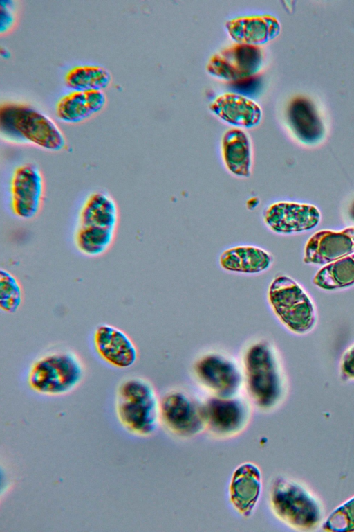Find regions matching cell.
<instances>
[{
  "label": "cell",
  "instance_id": "6da1fadb",
  "mask_svg": "<svg viewBox=\"0 0 354 532\" xmlns=\"http://www.w3.org/2000/svg\"><path fill=\"white\" fill-rule=\"evenodd\" d=\"M244 387L254 407L269 412L281 403L284 380L273 346L263 339L250 344L243 355Z\"/></svg>",
  "mask_w": 354,
  "mask_h": 532
},
{
  "label": "cell",
  "instance_id": "7a4b0ae2",
  "mask_svg": "<svg viewBox=\"0 0 354 532\" xmlns=\"http://www.w3.org/2000/svg\"><path fill=\"white\" fill-rule=\"evenodd\" d=\"M0 132L6 141L59 152L66 145L62 131L54 121L35 107L6 103L0 107Z\"/></svg>",
  "mask_w": 354,
  "mask_h": 532
},
{
  "label": "cell",
  "instance_id": "3957f363",
  "mask_svg": "<svg viewBox=\"0 0 354 532\" xmlns=\"http://www.w3.org/2000/svg\"><path fill=\"white\" fill-rule=\"evenodd\" d=\"M115 413L120 426L129 434L147 438L160 423V399L150 382L138 376L129 377L118 384Z\"/></svg>",
  "mask_w": 354,
  "mask_h": 532
},
{
  "label": "cell",
  "instance_id": "277c9868",
  "mask_svg": "<svg viewBox=\"0 0 354 532\" xmlns=\"http://www.w3.org/2000/svg\"><path fill=\"white\" fill-rule=\"evenodd\" d=\"M84 375L85 367L79 355L72 351L62 350L36 358L28 369L26 381L35 393L57 397L77 389Z\"/></svg>",
  "mask_w": 354,
  "mask_h": 532
},
{
  "label": "cell",
  "instance_id": "5b68a950",
  "mask_svg": "<svg viewBox=\"0 0 354 532\" xmlns=\"http://www.w3.org/2000/svg\"><path fill=\"white\" fill-rule=\"evenodd\" d=\"M272 514L287 526L297 531H311L322 520L321 505L303 485L289 477H276L268 490Z\"/></svg>",
  "mask_w": 354,
  "mask_h": 532
},
{
  "label": "cell",
  "instance_id": "8992f818",
  "mask_svg": "<svg viewBox=\"0 0 354 532\" xmlns=\"http://www.w3.org/2000/svg\"><path fill=\"white\" fill-rule=\"evenodd\" d=\"M267 299L276 317L290 331L303 334L313 328L315 322L313 304L290 277L276 276L268 286Z\"/></svg>",
  "mask_w": 354,
  "mask_h": 532
},
{
  "label": "cell",
  "instance_id": "52a82bcc",
  "mask_svg": "<svg viewBox=\"0 0 354 532\" xmlns=\"http://www.w3.org/2000/svg\"><path fill=\"white\" fill-rule=\"evenodd\" d=\"M194 377L212 396L233 397L244 387L243 369L232 357L218 352L200 356L192 367Z\"/></svg>",
  "mask_w": 354,
  "mask_h": 532
},
{
  "label": "cell",
  "instance_id": "ba28073f",
  "mask_svg": "<svg viewBox=\"0 0 354 532\" xmlns=\"http://www.w3.org/2000/svg\"><path fill=\"white\" fill-rule=\"evenodd\" d=\"M160 423L177 437H194L205 430L203 402L183 390H170L160 399Z\"/></svg>",
  "mask_w": 354,
  "mask_h": 532
},
{
  "label": "cell",
  "instance_id": "9c48e42d",
  "mask_svg": "<svg viewBox=\"0 0 354 532\" xmlns=\"http://www.w3.org/2000/svg\"><path fill=\"white\" fill-rule=\"evenodd\" d=\"M8 206L20 220H30L39 213L44 198L45 184L40 168L26 162L16 166L8 182Z\"/></svg>",
  "mask_w": 354,
  "mask_h": 532
},
{
  "label": "cell",
  "instance_id": "30bf717a",
  "mask_svg": "<svg viewBox=\"0 0 354 532\" xmlns=\"http://www.w3.org/2000/svg\"><path fill=\"white\" fill-rule=\"evenodd\" d=\"M205 430L218 438H230L243 432L251 418V406L240 395L211 396L203 402Z\"/></svg>",
  "mask_w": 354,
  "mask_h": 532
},
{
  "label": "cell",
  "instance_id": "8fae6325",
  "mask_svg": "<svg viewBox=\"0 0 354 532\" xmlns=\"http://www.w3.org/2000/svg\"><path fill=\"white\" fill-rule=\"evenodd\" d=\"M261 217L271 232L291 235L314 229L320 221L321 213L313 204L280 200L267 205Z\"/></svg>",
  "mask_w": 354,
  "mask_h": 532
},
{
  "label": "cell",
  "instance_id": "7c38bea8",
  "mask_svg": "<svg viewBox=\"0 0 354 532\" xmlns=\"http://www.w3.org/2000/svg\"><path fill=\"white\" fill-rule=\"evenodd\" d=\"M262 57L258 45L237 42L212 55L207 70L217 77L236 81L253 76L259 69Z\"/></svg>",
  "mask_w": 354,
  "mask_h": 532
},
{
  "label": "cell",
  "instance_id": "4fadbf2b",
  "mask_svg": "<svg viewBox=\"0 0 354 532\" xmlns=\"http://www.w3.org/2000/svg\"><path fill=\"white\" fill-rule=\"evenodd\" d=\"M92 344L97 355L113 368H130L138 360V352L133 340L114 326L98 325L93 331Z\"/></svg>",
  "mask_w": 354,
  "mask_h": 532
},
{
  "label": "cell",
  "instance_id": "5bb4252c",
  "mask_svg": "<svg viewBox=\"0 0 354 532\" xmlns=\"http://www.w3.org/2000/svg\"><path fill=\"white\" fill-rule=\"evenodd\" d=\"M263 489L262 474L252 462L239 465L231 476L228 495L231 506L241 516L252 515L260 500Z\"/></svg>",
  "mask_w": 354,
  "mask_h": 532
},
{
  "label": "cell",
  "instance_id": "9a60e30c",
  "mask_svg": "<svg viewBox=\"0 0 354 532\" xmlns=\"http://www.w3.org/2000/svg\"><path fill=\"white\" fill-rule=\"evenodd\" d=\"M354 254V227L339 231L321 230L307 241L304 262L328 264Z\"/></svg>",
  "mask_w": 354,
  "mask_h": 532
},
{
  "label": "cell",
  "instance_id": "2e32d148",
  "mask_svg": "<svg viewBox=\"0 0 354 532\" xmlns=\"http://www.w3.org/2000/svg\"><path fill=\"white\" fill-rule=\"evenodd\" d=\"M220 267L227 272L256 275L266 272L274 258L268 251L254 245H237L225 249L218 256Z\"/></svg>",
  "mask_w": 354,
  "mask_h": 532
},
{
  "label": "cell",
  "instance_id": "e0dca14e",
  "mask_svg": "<svg viewBox=\"0 0 354 532\" xmlns=\"http://www.w3.org/2000/svg\"><path fill=\"white\" fill-rule=\"evenodd\" d=\"M225 26L236 42L252 45L266 43L280 32L278 20L268 14L237 17L228 20Z\"/></svg>",
  "mask_w": 354,
  "mask_h": 532
},
{
  "label": "cell",
  "instance_id": "ac0fdd59",
  "mask_svg": "<svg viewBox=\"0 0 354 532\" xmlns=\"http://www.w3.org/2000/svg\"><path fill=\"white\" fill-rule=\"evenodd\" d=\"M221 152L228 173L241 179L251 176L252 146L248 135L243 130L239 128L227 130L221 139Z\"/></svg>",
  "mask_w": 354,
  "mask_h": 532
},
{
  "label": "cell",
  "instance_id": "d6986e66",
  "mask_svg": "<svg viewBox=\"0 0 354 532\" xmlns=\"http://www.w3.org/2000/svg\"><path fill=\"white\" fill-rule=\"evenodd\" d=\"M209 107L219 118L237 127H254L261 118L259 105L237 93L229 92L218 96Z\"/></svg>",
  "mask_w": 354,
  "mask_h": 532
},
{
  "label": "cell",
  "instance_id": "ffe728a7",
  "mask_svg": "<svg viewBox=\"0 0 354 532\" xmlns=\"http://www.w3.org/2000/svg\"><path fill=\"white\" fill-rule=\"evenodd\" d=\"M118 221L119 211L115 200L105 191L95 190L83 201L76 224L117 229Z\"/></svg>",
  "mask_w": 354,
  "mask_h": 532
},
{
  "label": "cell",
  "instance_id": "44dd1931",
  "mask_svg": "<svg viewBox=\"0 0 354 532\" xmlns=\"http://www.w3.org/2000/svg\"><path fill=\"white\" fill-rule=\"evenodd\" d=\"M288 118L294 133L303 142L314 143L324 133L322 122L315 107L305 98H299L291 102Z\"/></svg>",
  "mask_w": 354,
  "mask_h": 532
},
{
  "label": "cell",
  "instance_id": "7402d4cb",
  "mask_svg": "<svg viewBox=\"0 0 354 532\" xmlns=\"http://www.w3.org/2000/svg\"><path fill=\"white\" fill-rule=\"evenodd\" d=\"M116 229L76 224L73 240L76 249L83 256L95 258L102 256L111 247Z\"/></svg>",
  "mask_w": 354,
  "mask_h": 532
},
{
  "label": "cell",
  "instance_id": "603a6c76",
  "mask_svg": "<svg viewBox=\"0 0 354 532\" xmlns=\"http://www.w3.org/2000/svg\"><path fill=\"white\" fill-rule=\"evenodd\" d=\"M111 82L110 72L106 68L95 64L75 66L64 76V83L71 91H103Z\"/></svg>",
  "mask_w": 354,
  "mask_h": 532
},
{
  "label": "cell",
  "instance_id": "cb8c5ba5",
  "mask_svg": "<svg viewBox=\"0 0 354 532\" xmlns=\"http://www.w3.org/2000/svg\"><path fill=\"white\" fill-rule=\"evenodd\" d=\"M324 290H335L354 284V254L326 264L313 279Z\"/></svg>",
  "mask_w": 354,
  "mask_h": 532
},
{
  "label": "cell",
  "instance_id": "d4e9b609",
  "mask_svg": "<svg viewBox=\"0 0 354 532\" xmlns=\"http://www.w3.org/2000/svg\"><path fill=\"white\" fill-rule=\"evenodd\" d=\"M57 117L66 123H79L91 118L93 113L86 91H71L62 96L55 106Z\"/></svg>",
  "mask_w": 354,
  "mask_h": 532
},
{
  "label": "cell",
  "instance_id": "484cf974",
  "mask_svg": "<svg viewBox=\"0 0 354 532\" xmlns=\"http://www.w3.org/2000/svg\"><path fill=\"white\" fill-rule=\"evenodd\" d=\"M23 301V289L19 280L10 272L0 269V308L13 314L20 308Z\"/></svg>",
  "mask_w": 354,
  "mask_h": 532
},
{
  "label": "cell",
  "instance_id": "4316f807",
  "mask_svg": "<svg viewBox=\"0 0 354 532\" xmlns=\"http://www.w3.org/2000/svg\"><path fill=\"white\" fill-rule=\"evenodd\" d=\"M322 528L330 532L354 531V496L335 508L324 521Z\"/></svg>",
  "mask_w": 354,
  "mask_h": 532
},
{
  "label": "cell",
  "instance_id": "83f0119b",
  "mask_svg": "<svg viewBox=\"0 0 354 532\" xmlns=\"http://www.w3.org/2000/svg\"><path fill=\"white\" fill-rule=\"evenodd\" d=\"M234 91L243 95L253 94L259 87V80L253 76L239 80L233 81Z\"/></svg>",
  "mask_w": 354,
  "mask_h": 532
},
{
  "label": "cell",
  "instance_id": "f1b7e54d",
  "mask_svg": "<svg viewBox=\"0 0 354 532\" xmlns=\"http://www.w3.org/2000/svg\"><path fill=\"white\" fill-rule=\"evenodd\" d=\"M340 371L344 378L354 379V345L344 353L340 364Z\"/></svg>",
  "mask_w": 354,
  "mask_h": 532
},
{
  "label": "cell",
  "instance_id": "f546056e",
  "mask_svg": "<svg viewBox=\"0 0 354 532\" xmlns=\"http://www.w3.org/2000/svg\"><path fill=\"white\" fill-rule=\"evenodd\" d=\"M6 2V1H5ZM14 21V16L12 10L8 7V5H1V31H6L12 26Z\"/></svg>",
  "mask_w": 354,
  "mask_h": 532
},
{
  "label": "cell",
  "instance_id": "4dcf8cb0",
  "mask_svg": "<svg viewBox=\"0 0 354 532\" xmlns=\"http://www.w3.org/2000/svg\"><path fill=\"white\" fill-rule=\"evenodd\" d=\"M351 217L354 220V204L352 205V207L351 209Z\"/></svg>",
  "mask_w": 354,
  "mask_h": 532
}]
</instances>
